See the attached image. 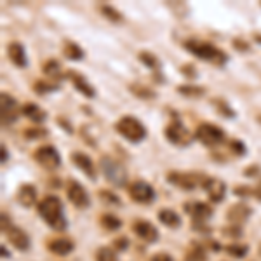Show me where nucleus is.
Instances as JSON below:
<instances>
[{
	"label": "nucleus",
	"mask_w": 261,
	"mask_h": 261,
	"mask_svg": "<svg viewBox=\"0 0 261 261\" xmlns=\"http://www.w3.org/2000/svg\"><path fill=\"white\" fill-rule=\"evenodd\" d=\"M39 213H40V216L44 218V221L53 226L54 230L66 228V220H65V216H63V204L58 197H54V195L44 197L39 204Z\"/></svg>",
	"instance_id": "f257e3e1"
},
{
	"label": "nucleus",
	"mask_w": 261,
	"mask_h": 261,
	"mask_svg": "<svg viewBox=\"0 0 261 261\" xmlns=\"http://www.w3.org/2000/svg\"><path fill=\"white\" fill-rule=\"evenodd\" d=\"M185 49L190 50L192 54H195V56L200 58V60L213 63V65H216V66H221L228 61V56H226L225 50L214 47V45L209 44V42L188 40V42H185Z\"/></svg>",
	"instance_id": "f03ea898"
},
{
	"label": "nucleus",
	"mask_w": 261,
	"mask_h": 261,
	"mask_svg": "<svg viewBox=\"0 0 261 261\" xmlns=\"http://www.w3.org/2000/svg\"><path fill=\"white\" fill-rule=\"evenodd\" d=\"M117 133H120L125 140H129L130 143H140L146 138V129L138 119L134 117H122V119L115 124Z\"/></svg>",
	"instance_id": "7ed1b4c3"
},
{
	"label": "nucleus",
	"mask_w": 261,
	"mask_h": 261,
	"mask_svg": "<svg viewBox=\"0 0 261 261\" xmlns=\"http://www.w3.org/2000/svg\"><path fill=\"white\" fill-rule=\"evenodd\" d=\"M99 167L103 171L105 178H107L113 187H125L127 183V171L124 169L120 162H117L112 157H101Z\"/></svg>",
	"instance_id": "20e7f679"
},
{
	"label": "nucleus",
	"mask_w": 261,
	"mask_h": 261,
	"mask_svg": "<svg viewBox=\"0 0 261 261\" xmlns=\"http://www.w3.org/2000/svg\"><path fill=\"white\" fill-rule=\"evenodd\" d=\"M195 138L205 146H218L225 141V133H223V129L218 127V125L205 122V124H200L199 127H197Z\"/></svg>",
	"instance_id": "39448f33"
},
{
	"label": "nucleus",
	"mask_w": 261,
	"mask_h": 261,
	"mask_svg": "<svg viewBox=\"0 0 261 261\" xmlns=\"http://www.w3.org/2000/svg\"><path fill=\"white\" fill-rule=\"evenodd\" d=\"M33 157H35V161L47 171H54L61 166L60 151L50 145H44V146H40V148H37L35 153H33Z\"/></svg>",
	"instance_id": "423d86ee"
},
{
	"label": "nucleus",
	"mask_w": 261,
	"mask_h": 261,
	"mask_svg": "<svg viewBox=\"0 0 261 261\" xmlns=\"http://www.w3.org/2000/svg\"><path fill=\"white\" fill-rule=\"evenodd\" d=\"M166 138L172 143V145H178V146H188L192 143V133L185 127L179 120H174L167 125Z\"/></svg>",
	"instance_id": "0eeeda50"
},
{
	"label": "nucleus",
	"mask_w": 261,
	"mask_h": 261,
	"mask_svg": "<svg viewBox=\"0 0 261 261\" xmlns=\"http://www.w3.org/2000/svg\"><path fill=\"white\" fill-rule=\"evenodd\" d=\"M0 112H2V125H9L12 124L16 119L19 117V107H18V101H16L12 96L6 94L4 92L2 96H0Z\"/></svg>",
	"instance_id": "6e6552de"
},
{
	"label": "nucleus",
	"mask_w": 261,
	"mask_h": 261,
	"mask_svg": "<svg viewBox=\"0 0 261 261\" xmlns=\"http://www.w3.org/2000/svg\"><path fill=\"white\" fill-rule=\"evenodd\" d=\"M129 193L138 204H151L155 200V190L145 181H134L129 187Z\"/></svg>",
	"instance_id": "1a4fd4ad"
},
{
	"label": "nucleus",
	"mask_w": 261,
	"mask_h": 261,
	"mask_svg": "<svg viewBox=\"0 0 261 261\" xmlns=\"http://www.w3.org/2000/svg\"><path fill=\"white\" fill-rule=\"evenodd\" d=\"M68 199L75 207L79 209H86L89 207L91 200H89V193L86 192V188L82 185H79L77 181H70L68 185Z\"/></svg>",
	"instance_id": "9d476101"
},
{
	"label": "nucleus",
	"mask_w": 261,
	"mask_h": 261,
	"mask_svg": "<svg viewBox=\"0 0 261 261\" xmlns=\"http://www.w3.org/2000/svg\"><path fill=\"white\" fill-rule=\"evenodd\" d=\"M202 187H204V190L207 192L209 199L213 202H221L225 199V193H226V185L223 183L221 179H216V178H207L202 183Z\"/></svg>",
	"instance_id": "9b49d317"
},
{
	"label": "nucleus",
	"mask_w": 261,
	"mask_h": 261,
	"mask_svg": "<svg viewBox=\"0 0 261 261\" xmlns=\"http://www.w3.org/2000/svg\"><path fill=\"white\" fill-rule=\"evenodd\" d=\"M167 179H169L172 185H176V187L183 188V190H193L200 178L195 174H187V172H169Z\"/></svg>",
	"instance_id": "f8f14e48"
},
{
	"label": "nucleus",
	"mask_w": 261,
	"mask_h": 261,
	"mask_svg": "<svg viewBox=\"0 0 261 261\" xmlns=\"http://www.w3.org/2000/svg\"><path fill=\"white\" fill-rule=\"evenodd\" d=\"M71 162H73L86 176H89L91 179H96V169L89 155L82 153V151H73V153H71Z\"/></svg>",
	"instance_id": "ddd939ff"
},
{
	"label": "nucleus",
	"mask_w": 261,
	"mask_h": 261,
	"mask_svg": "<svg viewBox=\"0 0 261 261\" xmlns=\"http://www.w3.org/2000/svg\"><path fill=\"white\" fill-rule=\"evenodd\" d=\"M133 230H134V233L140 239H143L145 242H155L159 239V231L150 221H141V220L136 221L133 225Z\"/></svg>",
	"instance_id": "4468645a"
},
{
	"label": "nucleus",
	"mask_w": 261,
	"mask_h": 261,
	"mask_svg": "<svg viewBox=\"0 0 261 261\" xmlns=\"http://www.w3.org/2000/svg\"><path fill=\"white\" fill-rule=\"evenodd\" d=\"M7 239H9V242L16 249H19V251L30 249V239H28V235L21 228H18V226H11V228L7 230Z\"/></svg>",
	"instance_id": "2eb2a0df"
},
{
	"label": "nucleus",
	"mask_w": 261,
	"mask_h": 261,
	"mask_svg": "<svg viewBox=\"0 0 261 261\" xmlns=\"http://www.w3.org/2000/svg\"><path fill=\"white\" fill-rule=\"evenodd\" d=\"M68 77H70V81L73 82L75 89L81 92V94H84L86 98H94L96 92L92 89L91 84L87 82L86 77H82L81 73H77V71H73V70H68Z\"/></svg>",
	"instance_id": "dca6fc26"
},
{
	"label": "nucleus",
	"mask_w": 261,
	"mask_h": 261,
	"mask_svg": "<svg viewBox=\"0 0 261 261\" xmlns=\"http://www.w3.org/2000/svg\"><path fill=\"white\" fill-rule=\"evenodd\" d=\"M7 56H9V60L14 63L16 66H19V68H24V66L28 65L27 53H24V47L19 42H11V44L7 45Z\"/></svg>",
	"instance_id": "f3484780"
},
{
	"label": "nucleus",
	"mask_w": 261,
	"mask_h": 261,
	"mask_svg": "<svg viewBox=\"0 0 261 261\" xmlns=\"http://www.w3.org/2000/svg\"><path fill=\"white\" fill-rule=\"evenodd\" d=\"M185 209H187V213L192 214L195 221H202V223H204L205 220H209V218L213 216V209L209 207L207 204H202V202L187 204V205H185Z\"/></svg>",
	"instance_id": "a211bd4d"
},
{
	"label": "nucleus",
	"mask_w": 261,
	"mask_h": 261,
	"mask_svg": "<svg viewBox=\"0 0 261 261\" xmlns=\"http://www.w3.org/2000/svg\"><path fill=\"white\" fill-rule=\"evenodd\" d=\"M251 216V207L246 204H235L231 205L228 209V213H226V218L231 221V223H244L247 220V218Z\"/></svg>",
	"instance_id": "6ab92c4d"
},
{
	"label": "nucleus",
	"mask_w": 261,
	"mask_h": 261,
	"mask_svg": "<svg viewBox=\"0 0 261 261\" xmlns=\"http://www.w3.org/2000/svg\"><path fill=\"white\" fill-rule=\"evenodd\" d=\"M21 113H23V115L27 117V119L33 120L35 124H40V122H44L45 119H47V113H45L39 107V105H35V103L23 105V108H21Z\"/></svg>",
	"instance_id": "aec40b11"
},
{
	"label": "nucleus",
	"mask_w": 261,
	"mask_h": 261,
	"mask_svg": "<svg viewBox=\"0 0 261 261\" xmlns=\"http://www.w3.org/2000/svg\"><path fill=\"white\" fill-rule=\"evenodd\" d=\"M18 200L21 202V205H24V207H32L37 200L35 187H32V185H23L18 192Z\"/></svg>",
	"instance_id": "412c9836"
},
{
	"label": "nucleus",
	"mask_w": 261,
	"mask_h": 261,
	"mask_svg": "<svg viewBox=\"0 0 261 261\" xmlns=\"http://www.w3.org/2000/svg\"><path fill=\"white\" fill-rule=\"evenodd\" d=\"M49 249L58 256H66L73 251V242L70 239H54L53 242H49Z\"/></svg>",
	"instance_id": "4be33fe9"
},
{
	"label": "nucleus",
	"mask_w": 261,
	"mask_h": 261,
	"mask_svg": "<svg viewBox=\"0 0 261 261\" xmlns=\"http://www.w3.org/2000/svg\"><path fill=\"white\" fill-rule=\"evenodd\" d=\"M63 54H65V58H66V60H70V61L84 60V50L79 47L75 42H70V40L63 42Z\"/></svg>",
	"instance_id": "5701e85b"
},
{
	"label": "nucleus",
	"mask_w": 261,
	"mask_h": 261,
	"mask_svg": "<svg viewBox=\"0 0 261 261\" xmlns=\"http://www.w3.org/2000/svg\"><path fill=\"white\" fill-rule=\"evenodd\" d=\"M129 91L140 99H155L157 98V92L148 86H143V84H130Z\"/></svg>",
	"instance_id": "b1692460"
},
{
	"label": "nucleus",
	"mask_w": 261,
	"mask_h": 261,
	"mask_svg": "<svg viewBox=\"0 0 261 261\" xmlns=\"http://www.w3.org/2000/svg\"><path fill=\"white\" fill-rule=\"evenodd\" d=\"M159 220L162 221V225L169 226V228H176L181 223L179 216L174 211H171V209H162V211L159 213Z\"/></svg>",
	"instance_id": "393cba45"
},
{
	"label": "nucleus",
	"mask_w": 261,
	"mask_h": 261,
	"mask_svg": "<svg viewBox=\"0 0 261 261\" xmlns=\"http://www.w3.org/2000/svg\"><path fill=\"white\" fill-rule=\"evenodd\" d=\"M44 73L47 75L49 79H54V81H60L61 79V66H60V63L58 61H54V60H49V61H45L44 63Z\"/></svg>",
	"instance_id": "a878e982"
},
{
	"label": "nucleus",
	"mask_w": 261,
	"mask_h": 261,
	"mask_svg": "<svg viewBox=\"0 0 261 261\" xmlns=\"http://www.w3.org/2000/svg\"><path fill=\"white\" fill-rule=\"evenodd\" d=\"M178 91H179V94L188 96V98H200V96H204V92H205L204 87L192 86V84H188V86H179Z\"/></svg>",
	"instance_id": "bb28decb"
},
{
	"label": "nucleus",
	"mask_w": 261,
	"mask_h": 261,
	"mask_svg": "<svg viewBox=\"0 0 261 261\" xmlns=\"http://www.w3.org/2000/svg\"><path fill=\"white\" fill-rule=\"evenodd\" d=\"M138 58H140V61L143 63L145 66H148L151 70H157L159 68V60L155 54L148 53V50H141L140 54H138Z\"/></svg>",
	"instance_id": "cd10ccee"
},
{
	"label": "nucleus",
	"mask_w": 261,
	"mask_h": 261,
	"mask_svg": "<svg viewBox=\"0 0 261 261\" xmlns=\"http://www.w3.org/2000/svg\"><path fill=\"white\" fill-rule=\"evenodd\" d=\"M99 9H101V12H103L105 18L113 21V23H119V21H122V14L117 9H113L112 6H101Z\"/></svg>",
	"instance_id": "c85d7f7f"
},
{
	"label": "nucleus",
	"mask_w": 261,
	"mask_h": 261,
	"mask_svg": "<svg viewBox=\"0 0 261 261\" xmlns=\"http://www.w3.org/2000/svg\"><path fill=\"white\" fill-rule=\"evenodd\" d=\"M101 223H103V226L108 230H119L122 226V221L119 220V218L112 216V214H107V216L101 218Z\"/></svg>",
	"instance_id": "c756f323"
},
{
	"label": "nucleus",
	"mask_w": 261,
	"mask_h": 261,
	"mask_svg": "<svg viewBox=\"0 0 261 261\" xmlns=\"http://www.w3.org/2000/svg\"><path fill=\"white\" fill-rule=\"evenodd\" d=\"M213 105L218 108V110L221 112V115H223V117H228V119H231V117H235L233 110H231V108L228 107V105L225 103V99L218 98V99H214V101H213Z\"/></svg>",
	"instance_id": "7c9ffc66"
},
{
	"label": "nucleus",
	"mask_w": 261,
	"mask_h": 261,
	"mask_svg": "<svg viewBox=\"0 0 261 261\" xmlns=\"http://www.w3.org/2000/svg\"><path fill=\"white\" fill-rule=\"evenodd\" d=\"M226 251H228V254L235 256V258H244L247 254V246H244V244H230L226 247Z\"/></svg>",
	"instance_id": "2f4dec72"
},
{
	"label": "nucleus",
	"mask_w": 261,
	"mask_h": 261,
	"mask_svg": "<svg viewBox=\"0 0 261 261\" xmlns=\"http://www.w3.org/2000/svg\"><path fill=\"white\" fill-rule=\"evenodd\" d=\"M96 261H117V254L110 247H101L96 254Z\"/></svg>",
	"instance_id": "473e14b6"
},
{
	"label": "nucleus",
	"mask_w": 261,
	"mask_h": 261,
	"mask_svg": "<svg viewBox=\"0 0 261 261\" xmlns=\"http://www.w3.org/2000/svg\"><path fill=\"white\" fill-rule=\"evenodd\" d=\"M56 89H58V86H53V84L42 82V81L33 84V91L39 92V94H47V92H53V91H56Z\"/></svg>",
	"instance_id": "72a5a7b5"
},
{
	"label": "nucleus",
	"mask_w": 261,
	"mask_h": 261,
	"mask_svg": "<svg viewBox=\"0 0 261 261\" xmlns=\"http://www.w3.org/2000/svg\"><path fill=\"white\" fill-rule=\"evenodd\" d=\"M24 136H27L28 140H39V138L47 136V130L42 129V127H28L24 130Z\"/></svg>",
	"instance_id": "f704fd0d"
},
{
	"label": "nucleus",
	"mask_w": 261,
	"mask_h": 261,
	"mask_svg": "<svg viewBox=\"0 0 261 261\" xmlns=\"http://www.w3.org/2000/svg\"><path fill=\"white\" fill-rule=\"evenodd\" d=\"M99 197H101V200H105V202H110V204L120 205V199H119V197L113 195V193L108 192V190H99Z\"/></svg>",
	"instance_id": "c9c22d12"
},
{
	"label": "nucleus",
	"mask_w": 261,
	"mask_h": 261,
	"mask_svg": "<svg viewBox=\"0 0 261 261\" xmlns=\"http://www.w3.org/2000/svg\"><path fill=\"white\" fill-rule=\"evenodd\" d=\"M205 259H207V256L204 254L202 249H192L187 254V261H205Z\"/></svg>",
	"instance_id": "e433bc0d"
},
{
	"label": "nucleus",
	"mask_w": 261,
	"mask_h": 261,
	"mask_svg": "<svg viewBox=\"0 0 261 261\" xmlns=\"http://www.w3.org/2000/svg\"><path fill=\"white\" fill-rule=\"evenodd\" d=\"M179 71H181V75H185V77H188V79H197V70L193 65H183L179 68Z\"/></svg>",
	"instance_id": "4c0bfd02"
},
{
	"label": "nucleus",
	"mask_w": 261,
	"mask_h": 261,
	"mask_svg": "<svg viewBox=\"0 0 261 261\" xmlns=\"http://www.w3.org/2000/svg\"><path fill=\"white\" fill-rule=\"evenodd\" d=\"M230 148L235 151V155L246 153V146H244L242 143H241V141H237V140H231V141H230Z\"/></svg>",
	"instance_id": "58836bf2"
},
{
	"label": "nucleus",
	"mask_w": 261,
	"mask_h": 261,
	"mask_svg": "<svg viewBox=\"0 0 261 261\" xmlns=\"http://www.w3.org/2000/svg\"><path fill=\"white\" fill-rule=\"evenodd\" d=\"M233 47L237 50H249V44L242 39H235L233 40Z\"/></svg>",
	"instance_id": "ea45409f"
},
{
	"label": "nucleus",
	"mask_w": 261,
	"mask_h": 261,
	"mask_svg": "<svg viewBox=\"0 0 261 261\" xmlns=\"http://www.w3.org/2000/svg\"><path fill=\"white\" fill-rule=\"evenodd\" d=\"M151 261H172V258L169 254H166V252H159V254H155Z\"/></svg>",
	"instance_id": "a19ab883"
},
{
	"label": "nucleus",
	"mask_w": 261,
	"mask_h": 261,
	"mask_svg": "<svg viewBox=\"0 0 261 261\" xmlns=\"http://www.w3.org/2000/svg\"><path fill=\"white\" fill-rule=\"evenodd\" d=\"M231 226H233V225H231ZM231 226H230V228H225V230H223V233H225V235H235V237H241V228L237 226V228L233 230Z\"/></svg>",
	"instance_id": "79ce46f5"
},
{
	"label": "nucleus",
	"mask_w": 261,
	"mask_h": 261,
	"mask_svg": "<svg viewBox=\"0 0 261 261\" xmlns=\"http://www.w3.org/2000/svg\"><path fill=\"white\" fill-rule=\"evenodd\" d=\"M113 246H115L117 249H124V247L127 246V239H125V237H120L119 241H115V244H113Z\"/></svg>",
	"instance_id": "37998d69"
},
{
	"label": "nucleus",
	"mask_w": 261,
	"mask_h": 261,
	"mask_svg": "<svg viewBox=\"0 0 261 261\" xmlns=\"http://www.w3.org/2000/svg\"><path fill=\"white\" fill-rule=\"evenodd\" d=\"M258 172H259V167L258 166H251L249 171H246V176H254V174H258Z\"/></svg>",
	"instance_id": "c03bdc74"
},
{
	"label": "nucleus",
	"mask_w": 261,
	"mask_h": 261,
	"mask_svg": "<svg viewBox=\"0 0 261 261\" xmlns=\"http://www.w3.org/2000/svg\"><path fill=\"white\" fill-rule=\"evenodd\" d=\"M7 161V151H6V146H2V162Z\"/></svg>",
	"instance_id": "a18cd8bd"
},
{
	"label": "nucleus",
	"mask_w": 261,
	"mask_h": 261,
	"mask_svg": "<svg viewBox=\"0 0 261 261\" xmlns=\"http://www.w3.org/2000/svg\"><path fill=\"white\" fill-rule=\"evenodd\" d=\"M254 195H256V199H259V200H261V188H258V190H254Z\"/></svg>",
	"instance_id": "49530a36"
},
{
	"label": "nucleus",
	"mask_w": 261,
	"mask_h": 261,
	"mask_svg": "<svg viewBox=\"0 0 261 261\" xmlns=\"http://www.w3.org/2000/svg\"><path fill=\"white\" fill-rule=\"evenodd\" d=\"M254 40L258 42V44H261V35H258V33H254Z\"/></svg>",
	"instance_id": "de8ad7c7"
},
{
	"label": "nucleus",
	"mask_w": 261,
	"mask_h": 261,
	"mask_svg": "<svg viewBox=\"0 0 261 261\" xmlns=\"http://www.w3.org/2000/svg\"><path fill=\"white\" fill-rule=\"evenodd\" d=\"M259 256H261V244H259Z\"/></svg>",
	"instance_id": "09e8293b"
},
{
	"label": "nucleus",
	"mask_w": 261,
	"mask_h": 261,
	"mask_svg": "<svg viewBox=\"0 0 261 261\" xmlns=\"http://www.w3.org/2000/svg\"><path fill=\"white\" fill-rule=\"evenodd\" d=\"M258 122H261V115H259V117H258Z\"/></svg>",
	"instance_id": "8fccbe9b"
}]
</instances>
